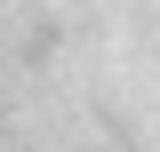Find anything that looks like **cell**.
Here are the masks:
<instances>
[]
</instances>
